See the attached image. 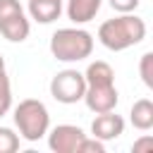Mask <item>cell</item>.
<instances>
[{
    "mask_svg": "<svg viewBox=\"0 0 153 153\" xmlns=\"http://www.w3.org/2000/svg\"><path fill=\"white\" fill-rule=\"evenodd\" d=\"M86 79V91H84V103L91 112H108L117 108L120 93L115 88V69L105 60H96L86 67L84 72Z\"/></svg>",
    "mask_w": 153,
    "mask_h": 153,
    "instance_id": "6da1fadb",
    "label": "cell"
},
{
    "mask_svg": "<svg viewBox=\"0 0 153 153\" xmlns=\"http://www.w3.org/2000/svg\"><path fill=\"white\" fill-rule=\"evenodd\" d=\"M143 38H146V22L141 17H136L134 12L105 19L98 26V41L112 53L127 50V48L141 43Z\"/></svg>",
    "mask_w": 153,
    "mask_h": 153,
    "instance_id": "7a4b0ae2",
    "label": "cell"
},
{
    "mask_svg": "<svg viewBox=\"0 0 153 153\" xmlns=\"http://www.w3.org/2000/svg\"><path fill=\"white\" fill-rule=\"evenodd\" d=\"M50 53L60 62H79V60H86L93 53V36L86 29H79V26L57 29L50 36Z\"/></svg>",
    "mask_w": 153,
    "mask_h": 153,
    "instance_id": "3957f363",
    "label": "cell"
},
{
    "mask_svg": "<svg viewBox=\"0 0 153 153\" xmlns=\"http://www.w3.org/2000/svg\"><path fill=\"white\" fill-rule=\"evenodd\" d=\"M14 117V124H17V131L24 141H38L48 134L50 129V112L45 108L43 100H36V98H24L19 100V105L14 108L12 112Z\"/></svg>",
    "mask_w": 153,
    "mask_h": 153,
    "instance_id": "277c9868",
    "label": "cell"
},
{
    "mask_svg": "<svg viewBox=\"0 0 153 153\" xmlns=\"http://www.w3.org/2000/svg\"><path fill=\"white\" fill-rule=\"evenodd\" d=\"M29 31L31 24L19 0H0V33L10 43H22L29 38Z\"/></svg>",
    "mask_w": 153,
    "mask_h": 153,
    "instance_id": "5b68a950",
    "label": "cell"
},
{
    "mask_svg": "<svg viewBox=\"0 0 153 153\" xmlns=\"http://www.w3.org/2000/svg\"><path fill=\"white\" fill-rule=\"evenodd\" d=\"M86 79L76 69H62L50 79V96L62 105H74L84 98Z\"/></svg>",
    "mask_w": 153,
    "mask_h": 153,
    "instance_id": "8992f818",
    "label": "cell"
},
{
    "mask_svg": "<svg viewBox=\"0 0 153 153\" xmlns=\"http://www.w3.org/2000/svg\"><path fill=\"white\" fill-rule=\"evenodd\" d=\"M48 146L55 153H76L79 143L84 141V129L76 124H57L53 129H48Z\"/></svg>",
    "mask_w": 153,
    "mask_h": 153,
    "instance_id": "52a82bcc",
    "label": "cell"
},
{
    "mask_svg": "<svg viewBox=\"0 0 153 153\" xmlns=\"http://www.w3.org/2000/svg\"><path fill=\"white\" fill-rule=\"evenodd\" d=\"M91 134L100 141H112V139H120L124 134V120L115 112V110H108V112H98L96 120L91 122Z\"/></svg>",
    "mask_w": 153,
    "mask_h": 153,
    "instance_id": "ba28073f",
    "label": "cell"
},
{
    "mask_svg": "<svg viewBox=\"0 0 153 153\" xmlns=\"http://www.w3.org/2000/svg\"><path fill=\"white\" fill-rule=\"evenodd\" d=\"M100 5H103V0H65V12H67L69 22H74L79 26V24H88L98 14Z\"/></svg>",
    "mask_w": 153,
    "mask_h": 153,
    "instance_id": "9c48e42d",
    "label": "cell"
},
{
    "mask_svg": "<svg viewBox=\"0 0 153 153\" xmlns=\"http://www.w3.org/2000/svg\"><path fill=\"white\" fill-rule=\"evenodd\" d=\"M65 0H29V14L38 24H53L62 14Z\"/></svg>",
    "mask_w": 153,
    "mask_h": 153,
    "instance_id": "30bf717a",
    "label": "cell"
},
{
    "mask_svg": "<svg viewBox=\"0 0 153 153\" xmlns=\"http://www.w3.org/2000/svg\"><path fill=\"white\" fill-rule=\"evenodd\" d=\"M129 120L139 131H148L153 127V103L148 98H139L134 100L131 110H129Z\"/></svg>",
    "mask_w": 153,
    "mask_h": 153,
    "instance_id": "8fae6325",
    "label": "cell"
},
{
    "mask_svg": "<svg viewBox=\"0 0 153 153\" xmlns=\"http://www.w3.org/2000/svg\"><path fill=\"white\" fill-rule=\"evenodd\" d=\"M12 108V86H10V76L2 69L0 72V117H5Z\"/></svg>",
    "mask_w": 153,
    "mask_h": 153,
    "instance_id": "7c38bea8",
    "label": "cell"
},
{
    "mask_svg": "<svg viewBox=\"0 0 153 153\" xmlns=\"http://www.w3.org/2000/svg\"><path fill=\"white\" fill-rule=\"evenodd\" d=\"M19 148V134L10 127H0V153H14Z\"/></svg>",
    "mask_w": 153,
    "mask_h": 153,
    "instance_id": "4fadbf2b",
    "label": "cell"
},
{
    "mask_svg": "<svg viewBox=\"0 0 153 153\" xmlns=\"http://www.w3.org/2000/svg\"><path fill=\"white\" fill-rule=\"evenodd\" d=\"M139 74H141V81L153 88V53H143L141 60H139Z\"/></svg>",
    "mask_w": 153,
    "mask_h": 153,
    "instance_id": "5bb4252c",
    "label": "cell"
},
{
    "mask_svg": "<svg viewBox=\"0 0 153 153\" xmlns=\"http://www.w3.org/2000/svg\"><path fill=\"white\" fill-rule=\"evenodd\" d=\"M76 153H105V141H100L96 136H84Z\"/></svg>",
    "mask_w": 153,
    "mask_h": 153,
    "instance_id": "9a60e30c",
    "label": "cell"
},
{
    "mask_svg": "<svg viewBox=\"0 0 153 153\" xmlns=\"http://www.w3.org/2000/svg\"><path fill=\"white\" fill-rule=\"evenodd\" d=\"M108 2H110V7H112L115 12L127 14V12H134V10L139 7V2H141V0H108Z\"/></svg>",
    "mask_w": 153,
    "mask_h": 153,
    "instance_id": "2e32d148",
    "label": "cell"
},
{
    "mask_svg": "<svg viewBox=\"0 0 153 153\" xmlns=\"http://www.w3.org/2000/svg\"><path fill=\"white\" fill-rule=\"evenodd\" d=\"M153 148V136H148V134H143L139 141H134V146H131V151L134 153H143V151H151Z\"/></svg>",
    "mask_w": 153,
    "mask_h": 153,
    "instance_id": "e0dca14e",
    "label": "cell"
},
{
    "mask_svg": "<svg viewBox=\"0 0 153 153\" xmlns=\"http://www.w3.org/2000/svg\"><path fill=\"white\" fill-rule=\"evenodd\" d=\"M2 69H5V57L0 55V72H2Z\"/></svg>",
    "mask_w": 153,
    "mask_h": 153,
    "instance_id": "ac0fdd59",
    "label": "cell"
}]
</instances>
